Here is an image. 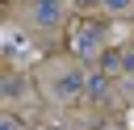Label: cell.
<instances>
[{
    "instance_id": "3957f363",
    "label": "cell",
    "mask_w": 134,
    "mask_h": 130,
    "mask_svg": "<svg viewBox=\"0 0 134 130\" xmlns=\"http://www.w3.org/2000/svg\"><path fill=\"white\" fill-rule=\"evenodd\" d=\"M25 88H29V84H25L21 75H8V80H4V96H21Z\"/></svg>"
},
{
    "instance_id": "9c48e42d",
    "label": "cell",
    "mask_w": 134,
    "mask_h": 130,
    "mask_svg": "<svg viewBox=\"0 0 134 130\" xmlns=\"http://www.w3.org/2000/svg\"><path fill=\"white\" fill-rule=\"evenodd\" d=\"M54 130H63V126H54Z\"/></svg>"
},
{
    "instance_id": "8992f818",
    "label": "cell",
    "mask_w": 134,
    "mask_h": 130,
    "mask_svg": "<svg viewBox=\"0 0 134 130\" xmlns=\"http://www.w3.org/2000/svg\"><path fill=\"white\" fill-rule=\"evenodd\" d=\"M105 4H109L113 13H121V8H130V0H105Z\"/></svg>"
},
{
    "instance_id": "277c9868",
    "label": "cell",
    "mask_w": 134,
    "mask_h": 130,
    "mask_svg": "<svg viewBox=\"0 0 134 130\" xmlns=\"http://www.w3.org/2000/svg\"><path fill=\"white\" fill-rule=\"evenodd\" d=\"M96 42H100V29H84V38H80V42H75V46H80V50H84V55H88V50H92V46H96Z\"/></svg>"
},
{
    "instance_id": "7a4b0ae2",
    "label": "cell",
    "mask_w": 134,
    "mask_h": 130,
    "mask_svg": "<svg viewBox=\"0 0 134 130\" xmlns=\"http://www.w3.org/2000/svg\"><path fill=\"white\" fill-rule=\"evenodd\" d=\"M80 88H88V80H84L80 71H67V75H59V80H54V92H59V96H75Z\"/></svg>"
},
{
    "instance_id": "6da1fadb",
    "label": "cell",
    "mask_w": 134,
    "mask_h": 130,
    "mask_svg": "<svg viewBox=\"0 0 134 130\" xmlns=\"http://www.w3.org/2000/svg\"><path fill=\"white\" fill-rule=\"evenodd\" d=\"M59 17H63V0H34V21L54 25Z\"/></svg>"
},
{
    "instance_id": "ba28073f",
    "label": "cell",
    "mask_w": 134,
    "mask_h": 130,
    "mask_svg": "<svg viewBox=\"0 0 134 130\" xmlns=\"http://www.w3.org/2000/svg\"><path fill=\"white\" fill-rule=\"evenodd\" d=\"M4 130H17V122H13V117H8V122H4Z\"/></svg>"
},
{
    "instance_id": "5b68a950",
    "label": "cell",
    "mask_w": 134,
    "mask_h": 130,
    "mask_svg": "<svg viewBox=\"0 0 134 130\" xmlns=\"http://www.w3.org/2000/svg\"><path fill=\"white\" fill-rule=\"evenodd\" d=\"M105 92H109V80L105 75H92L88 80V96H105Z\"/></svg>"
},
{
    "instance_id": "52a82bcc",
    "label": "cell",
    "mask_w": 134,
    "mask_h": 130,
    "mask_svg": "<svg viewBox=\"0 0 134 130\" xmlns=\"http://www.w3.org/2000/svg\"><path fill=\"white\" fill-rule=\"evenodd\" d=\"M126 71L134 75V50H126Z\"/></svg>"
}]
</instances>
